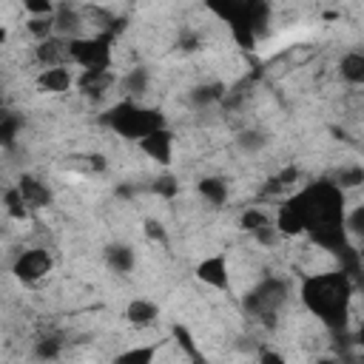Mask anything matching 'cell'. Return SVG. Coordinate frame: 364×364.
Masks as SVG:
<instances>
[{
  "label": "cell",
  "mask_w": 364,
  "mask_h": 364,
  "mask_svg": "<svg viewBox=\"0 0 364 364\" xmlns=\"http://www.w3.org/2000/svg\"><path fill=\"white\" fill-rule=\"evenodd\" d=\"M344 213V191L333 179H318L287 196L273 222L282 236H307L321 250L344 253L350 247Z\"/></svg>",
  "instance_id": "1"
},
{
  "label": "cell",
  "mask_w": 364,
  "mask_h": 364,
  "mask_svg": "<svg viewBox=\"0 0 364 364\" xmlns=\"http://www.w3.org/2000/svg\"><path fill=\"white\" fill-rule=\"evenodd\" d=\"M353 290H355L353 276L344 267L330 270V273H307V276H301V284H299L301 304L330 333H341L347 327Z\"/></svg>",
  "instance_id": "2"
},
{
  "label": "cell",
  "mask_w": 364,
  "mask_h": 364,
  "mask_svg": "<svg viewBox=\"0 0 364 364\" xmlns=\"http://www.w3.org/2000/svg\"><path fill=\"white\" fill-rule=\"evenodd\" d=\"M205 6L230 26V37L242 48H253L256 40L267 31L270 6L267 0H205Z\"/></svg>",
  "instance_id": "3"
},
{
  "label": "cell",
  "mask_w": 364,
  "mask_h": 364,
  "mask_svg": "<svg viewBox=\"0 0 364 364\" xmlns=\"http://www.w3.org/2000/svg\"><path fill=\"white\" fill-rule=\"evenodd\" d=\"M100 122L108 125V128H111L114 134H119L122 139L139 142V139L148 136L151 131L162 128V125H165V117H162L159 108H148V105H142L139 100L125 97V100L114 102L108 111H102Z\"/></svg>",
  "instance_id": "4"
},
{
  "label": "cell",
  "mask_w": 364,
  "mask_h": 364,
  "mask_svg": "<svg viewBox=\"0 0 364 364\" xmlns=\"http://www.w3.org/2000/svg\"><path fill=\"white\" fill-rule=\"evenodd\" d=\"M287 299H290L287 282L279 279V276H264L262 282H256V284L245 293L242 307H245L247 316L259 318L264 327H273V324H276V316H279V310L287 304Z\"/></svg>",
  "instance_id": "5"
},
{
  "label": "cell",
  "mask_w": 364,
  "mask_h": 364,
  "mask_svg": "<svg viewBox=\"0 0 364 364\" xmlns=\"http://www.w3.org/2000/svg\"><path fill=\"white\" fill-rule=\"evenodd\" d=\"M114 40H117V34H111V31L74 37V40H68V60L80 68H111Z\"/></svg>",
  "instance_id": "6"
},
{
  "label": "cell",
  "mask_w": 364,
  "mask_h": 364,
  "mask_svg": "<svg viewBox=\"0 0 364 364\" xmlns=\"http://www.w3.org/2000/svg\"><path fill=\"white\" fill-rule=\"evenodd\" d=\"M51 267H54V259H51L48 250H43V247H28V250H23V253L14 259L11 273H14V279L23 282V284H34V282L46 279V276L51 273Z\"/></svg>",
  "instance_id": "7"
},
{
  "label": "cell",
  "mask_w": 364,
  "mask_h": 364,
  "mask_svg": "<svg viewBox=\"0 0 364 364\" xmlns=\"http://www.w3.org/2000/svg\"><path fill=\"white\" fill-rule=\"evenodd\" d=\"M196 279L216 287V290H228L230 287V270H228V256L225 253H213V256H205L199 264H196Z\"/></svg>",
  "instance_id": "8"
},
{
  "label": "cell",
  "mask_w": 364,
  "mask_h": 364,
  "mask_svg": "<svg viewBox=\"0 0 364 364\" xmlns=\"http://www.w3.org/2000/svg\"><path fill=\"white\" fill-rule=\"evenodd\" d=\"M136 145H139V151H142L145 156H151V159L159 162V165H168L171 156H173V134H171L165 125L156 128V131H151L148 136H142Z\"/></svg>",
  "instance_id": "9"
},
{
  "label": "cell",
  "mask_w": 364,
  "mask_h": 364,
  "mask_svg": "<svg viewBox=\"0 0 364 364\" xmlns=\"http://www.w3.org/2000/svg\"><path fill=\"white\" fill-rule=\"evenodd\" d=\"M54 34L65 37V40L82 37L85 34V14L74 6H68V3H60L57 11H54Z\"/></svg>",
  "instance_id": "10"
},
{
  "label": "cell",
  "mask_w": 364,
  "mask_h": 364,
  "mask_svg": "<svg viewBox=\"0 0 364 364\" xmlns=\"http://www.w3.org/2000/svg\"><path fill=\"white\" fill-rule=\"evenodd\" d=\"M34 57H37V63L43 65V68H48V65H68L71 60H68V40L65 37H48V40H40L37 46H34Z\"/></svg>",
  "instance_id": "11"
},
{
  "label": "cell",
  "mask_w": 364,
  "mask_h": 364,
  "mask_svg": "<svg viewBox=\"0 0 364 364\" xmlns=\"http://www.w3.org/2000/svg\"><path fill=\"white\" fill-rule=\"evenodd\" d=\"M71 85H77V77L71 74L68 65H48L37 74V88L46 94H63Z\"/></svg>",
  "instance_id": "12"
},
{
  "label": "cell",
  "mask_w": 364,
  "mask_h": 364,
  "mask_svg": "<svg viewBox=\"0 0 364 364\" xmlns=\"http://www.w3.org/2000/svg\"><path fill=\"white\" fill-rule=\"evenodd\" d=\"M17 188H20L23 199L28 202V208H31V210L51 205V191H48V188H46V182H40L37 176H31V173H20Z\"/></svg>",
  "instance_id": "13"
},
{
  "label": "cell",
  "mask_w": 364,
  "mask_h": 364,
  "mask_svg": "<svg viewBox=\"0 0 364 364\" xmlns=\"http://www.w3.org/2000/svg\"><path fill=\"white\" fill-rule=\"evenodd\" d=\"M105 264H108L114 273L125 276V273L134 270V264H136V253H134L131 245H125V242H114V245L105 247Z\"/></svg>",
  "instance_id": "14"
},
{
  "label": "cell",
  "mask_w": 364,
  "mask_h": 364,
  "mask_svg": "<svg viewBox=\"0 0 364 364\" xmlns=\"http://www.w3.org/2000/svg\"><path fill=\"white\" fill-rule=\"evenodd\" d=\"M125 318H128V324H134L136 330H142V327H151L159 318V307L154 301H148V299H134L125 307Z\"/></svg>",
  "instance_id": "15"
},
{
  "label": "cell",
  "mask_w": 364,
  "mask_h": 364,
  "mask_svg": "<svg viewBox=\"0 0 364 364\" xmlns=\"http://www.w3.org/2000/svg\"><path fill=\"white\" fill-rule=\"evenodd\" d=\"M225 100V85L222 82H199L188 91V102L193 108H210Z\"/></svg>",
  "instance_id": "16"
},
{
  "label": "cell",
  "mask_w": 364,
  "mask_h": 364,
  "mask_svg": "<svg viewBox=\"0 0 364 364\" xmlns=\"http://www.w3.org/2000/svg\"><path fill=\"white\" fill-rule=\"evenodd\" d=\"M196 191L210 208H222L228 202V179L222 176H202L196 182Z\"/></svg>",
  "instance_id": "17"
},
{
  "label": "cell",
  "mask_w": 364,
  "mask_h": 364,
  "mask_svg": "<svg viewBox=\"0 0 364 364\" xmlns=\"http://www.w3.org/2000/svg\"><path fill=\"white\" fill-rule=\"evenodd\" d=\"M119 85H122V91H125L131 100H139V97H145V91H148V85H151V74H148L145 65H134V68L119 80Z\"/></svg>",
  "instance_id": "18"
},
{
  "label": "cell",
  "mask_w": 364,
  "mask_h": 364,
  "mask_svg": "<svg viewBox=\"0 0 364 364\" xmlns=\"http://www.w3.org/2000/svg\"><path fill=\"white\" fill-rule=\"evenodd\" d=\"M338 74L350 85H364V51H350L338 63Z\"/></svg>",
  "instance_id": "19"
},
{
  "label": "cell",
  "mask_w": 364,
  "mask_h": 364,
  "mask_svg": "<svg viewBox=\"0 0 364 364\" xmlns=\"http://www.w3.org/2000/svg\"><path fill=\"white\" fill-rule=\"evenodd\" d=\"M3 205H6V213H9L11 219H17V222H26L28 213H31V208H28V202L23 199V193H20L17 185L6 188V193H3Z\"/></svg>",
  "instance_id": "20"
},
{
  "label": "cell",
  "mask_w": 364,
  "mask_h": 364,
  "mask_svg": "<svg viewBox=\"0 0 364 364\" xmlns=\"http://www.w3.org/2000/svg\"><path fill=\"white\" fill-rule=\"evenodd\" d=\"M330 179H333L341 191H350V188L364 185V168H361V165H341Z\"/></svg>",
  "instance_id": "21"
},
{
  "label": "cell",
  "mask_w": 364,
  "mask_h": 364,
  "mask_svg": "<svg viewBox=\"0 0 364 364\" xmlns=\"http://www.w3.org/2000/svg\"><path fill=\"white\" fill-rule=\"evenodd\" d=\"M26 31L40 43V40H48L54 37V14H34L26 20Z\"/></svg>",
  "instance_id": "22"
},
{
  "label": "cell",
  "mask_w": 364,
  "mask_h": 364,
  "mask_svg": "<svg viewBox=\"0 0 364 364\" xmlns=\"http://www.w3.org/2000/svg\"><path fill=\"white\" fill-rule=\"evenodd\" d=\"M236 145L245 151V154H259L264 145H267V134L259 131V128H245L236 134Z\"/></svg>",
  "instance_id": "23"
},
{
  "label": "cell",
  "mask_w": 364,
  "mask_h": 364,
  "mask_svg": "<svg viewBox=\"0 0 364 364\" xmlns=\"http://www.w3.org/2000/svg\"><path fill=\"white\" fill-rule=\"evenodd\" d=\"M34 358H40V361H54V358H60V353H63V341H60V336H40L37 341H34Z\"/></svg>",
  "instance_id": "24"
},
{
  "label": "cell",
  "mask_w": 364,
  "mask_h": 364,
  "mask_svg": "<svg viewBox=\"0 0 364 364\" xmlns=\"http://www.w3.org/2000/svg\"><path fill=\"white\" fill-rule=\"evenodd\" d=\"M20 128H23V119H20L17 114H3V119H0V145H3L6 151L14 148Z\"/></svg>",
  "instance_id": "25"
},
{
  "label": "cell",
  "mask_w": 364,
  "mask_h": 364,
  "mask_svg": "<svg viewBox=\"0 0 364 364\" xmlns=\"http://www.w3.org/2000/svg\"><path fill=\"white\" fill-rule=\"evenodd\" d=\"M156 344H148V347H131V350H125V353H119L114 361L117 364H151L154 361V355H156Z\"/></svg>",
  "instance_id": "26"
},
{
  "label": "cell",
  "mask_w": 364,
  "mask_h": 364,
  "mask_svg": "<svg viewBox=\"0 0 364 364\" xmlns=\"http://www.w3.org/2000/svg\"><path fill=\"white\" fill-rule=\"evenodd\" d=\"M270 222H273V219H270L264 210H259V208H247V210L239 216V228H242L245 233H250V236H253L259 228L270 225Z\"/></svg>",
  "instance_id": "27"
},
{
  "label": "cell",
  "mask_w": 364,
  "mask_h": 364,
  "mask_svg": "<svg viewBox=\"0 0 364 364\" xmlns=\"http://www.w3.org/2000/svg\"><path fill=\"white\" fill-rule=\"evenodd\" d=\"M171 336H173V341L185 350V355H188V358H193V361H199V358H202V355H199V350H196V344H193V338H191V330H188L185 324H179V321H176V324L171 327Z\"/></svg>",
  "instance_id": "28"
},
{
  "label": "cell",
  "mask_w": 364,
  "mask_h": 364,
  "mask_svg": "<svg viewBox=\"0 0 364 364\" xmlns=\"http://www.w3.org/2000/svg\"><path fill=\"white\" fill-rule=\"evenodd\" d=\"M344 228H347L350 236L364 239V205H355L353 210L344 213Z\"/></svg>",
  "instance_id": "29"
},
{
  "label": "cell",
  "mask_w": 364,
  "mask_h": 364,
  "mask_svg": "<svg viewBox=\"0 0 364 364\" xmlns=\"http://www.w3.org/2000/svg\"><path fill=\"white\" fill-rule=\"evenodd\" d=\"M151 191L159 193V196H165V199H173V196L179 193V182H176L171 173H165V176H156V179L151 182Z\"/></svg>",
  "instance_id": "30"
},
{
  "label": "cell",
  "mask_w": 364,
  "mask_h": 364,
  "mask_svg": "<svg viewBox=\"0 0 364 364\" xmlns=\"http://www.w3.org/2000/svg\"><path fill=\"white\" fill-rule=\"evenodd\" d=\"M142 230H145V236H148V239L168 245V230H165V225H162V222H156V219H145Z\"/></svg>",
  "instance_id": "31"
},
{
  "label": "cell",
  "mask_w": 364,
  "mask_h": 364,
  "mask_svg": "<svg viewBox=\"0 0 364 364\" xmlns=\"http://www.w3.org/2000/svg\"><path fill=\"white\" fill-rule=\"evenodd\" d=\"M23 9L28 11V17H34V14H54L57 11L54 0H23Z\"/></svg>",
  "instance_id": "32"
},
{
  "label": "cell",
  "mask_w": 364,
  "mask_h": 364,
  "mask_svg": "<svg viewBox=\"0 0 364 364\" xmlns=\"http://www.w3.org/2000/svg\"><path fill=\"white\" fill-rule=\"evenodd\" d=\"M199 46H202V40H199L196 31H182V34H179V48H182V51H196Z\"/></svg>",
  "instance_id": "33"
},
{
  "label": "cell",
  "mask_w": 364,
  "mask_h": 364,
  "mask_svg": "<svg viewBox=\"0 0 364 364\" xmlns=\"http://www.w3.org/2000/svg\"><path fill=\"white\" fill-rule=\"evenodd\" d=\"M259 358H262V361H267V364H270V361H273V364H282V361H284L279 353H262Z\"/></svg>",
  "instance_id": "34"
},
{
  "label": "cell",
  "mask_w": 364,
  "mask_h": 364,
  "mask_svg": "<svg viewBox=\"0 0 364 364\" xmlns=\"http://www.w3.org/2000/svg\"><path fill=\"white\" fill-rule=\"evenodd\" d=\"M353 341H355V344H361V347H364V324H361V327H358V333H355V336H353Z\"/></svg>",
  "instance_id": "35"
}]
</instances>
